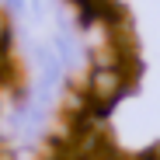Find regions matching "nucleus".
<instances>
[{"instance_id":"1","label":"nucleus","mask_w":160,"mask_h":160,"mask_svg":"<svg viewBox=\"0 0 160 160\" xmlns=\"http://www.w3.org/2000/svg\"><path fill=\"white\" fill-rule=\"evenodd\" d=\"M132 77L125 70H112V66H87V94L94 101V112L104 115L112 104L129 91Z\"/></svg>"},{"instance_id":"2","label":"nucleus","mask_w":160,"mask_h":160,"mask_svg":"<svg viewBox=\"0 0 160 160\" xmlns=\"http://www.w3.org/2000/svg\"><path fill=\"white\" fill-rule=\"evenodd\" d=\"M91 160H125V157H115V153L104 150V153H98V157H91Z\"/></svg>"},{"instance_id":"3","label":"nucleus","mask_w":160,"mask_h":160,"mask_svg":"<svg viewBox=\"0 0 160 160\" xmlns=\"http://www.w3.org/2000/svg\"><path fill=\"white\" fill-rule=\"evenodd\" d=\"M4 150H7V143H4V136H0V153H4Z\"/></svg>"}]
</instances>
